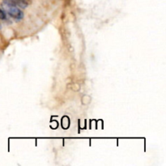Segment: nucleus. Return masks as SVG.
Wrapping results in <instances>:
<instances>
[{
    "mask_svg": "<svg viewBox=\"0 0 166 166\" xmlns=\"http://www.w3.org/2000/svg\"><path fill=\"white\" fill-rule=\"evenodd\" d=\"M2 7L4 8V10L7 12V14L12 18H14L16 20H22L24 18V13L23 11L14 4H11L7 1H4L2 4Z\"/></svg>",
    "mask_w": 166,
    "mask_h": 166,
    "instance_id": "obj_1",
    "label": "nucleus"
},
{
    "mask_svg": "<svg viewBox=\"0 0 166 166\" xmlns=\"http://www.w3.org/2000/svg\"><path fill=\"white\" fill-rule=\"evenodd\" d=\"M11 4H14L17 7H20L21 8H25L28 7V3L26 0H6Z\"/></svg>",
    "mask_w": 166,
    "mask_h": 166,
    "instance_id": "obj_2",
    "label": "nucleus"
}]
</instances>
